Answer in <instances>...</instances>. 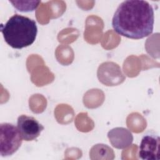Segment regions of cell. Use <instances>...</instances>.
Returning <instances> with one entry per match:
<instances>
[{
    "mask_svg": "<svg viewBox=\"0 0 160 160\" xmlns=\"http://www.w3.org/2000/svg\"><path fill=\"white\" fill-rule=\"evenodd\" d=\"M154 22V9L148 1L128 0L122 2L116 9L112 26L121 36L139 39L152 34Z\"/></svg>",
    "mask_w": 160,
    "mask_h": 160,
    "instance_id": "6da1fadb",
    "label": "cell"
},
{
    "mask_svg": "<svg viewBox=\"0 0 160 160\" xmlns=\"http://www.w3.org/2000/svg\"><path fill=\"white\" fill-rule=\"evenodd\" d=\"M1 32L5 42L14 49H22L35 41L38 28L34 20L15 14L1 25Z\"/></svg>",
    "mask_w": 160,
    "mask_h": 160,
    "instance_id": "7a4b0ae2",
    "label": "cell"
},
{
    "mask_svg": "<svg viewBox=\"0 0 160 160\" xmlns=\"http://www.w3.org/2000/svg\"><path fill=\"white\" fill-rule=\"evenodd\" d=\"M22 138L16 126L11 123L0 124V154L2 157L12 155L20 148Z\"/></svg>",
    "mask_w": 160,
    "mask_h": 160,
    "instance_id": "3957f363",
    "label": "cell"
},
{
    "mask_svg": "<svg viewBox=\"0 0 160 160\" xmlns=\"http://www.w3.org/2000/svg\"><path fill=\"white\" fill-rule=\"evenodd\" d=\"M17 128L22 139L26 141L36 139L44 129V126L36 119L24 114L18 117Z\"/></svg>",
    "mask_w": 160,
    "mask_h": 160,
    "instance_id": "277c9868",
    "label": "cell"
},
{
    "mask_svg": "<svg viewBox=\"0 0 160 160\" xmlns=\"http://www.w3.org/2000/svg\"><path fill=\"white\" fill-rule=\"evenodd\" d=\"M160 155V138L155 134H146L142 138L139 156L144 160H159Z\"/></svg>",
    "mask_w": 160,
    "mask_h": 160,
    "instance_id": "5b68a950",
    "label": "cell"
},
{
    "mask_svg": "<svg viewBox=\"0 0 160 160\" xmlns=\"http://www.w3.org/2000/svg\"><path fill=\"white\" fill-rule=\"evenodd\" d=\"M9 2L19 11L23 12L34 11L41 3L40 1H9Z\"/></svg>",
    "mask_w": 160,
    "mask_h": 160,
    "instance_id": "8992f818",
    "label": "cell"
}]
</instances>
